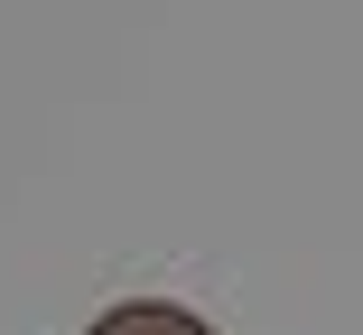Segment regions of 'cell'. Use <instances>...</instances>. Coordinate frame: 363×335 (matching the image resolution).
<instances>
[{"instance_id": "6da1fadb", "label": "cell", "mask_w": 363, "mask_h": 335, "mask_svg": "<svg viewBox=\"0 0 363 335\" xmlns=\"http://www.w3.org/2000/svg\"><path fill=\"white\" fill-rule=\"evenodd\" d=\"M94 335H214V326L186 317V307H168V298H130V307H112Z\"/></svg>"}]
</instances>
